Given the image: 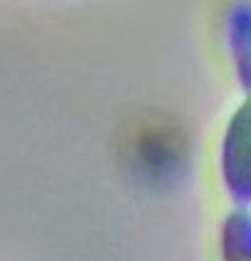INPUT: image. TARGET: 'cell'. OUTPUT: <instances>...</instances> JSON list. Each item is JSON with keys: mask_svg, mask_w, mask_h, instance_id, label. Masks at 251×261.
<instances>
[{"mask_svg": "<svg viewBox=\"0 0 251 261\" xmlns=\"http://www.w3.org/2000/svg\"><path fill=\"white\" fill-rule=\"evenodd\" d=\"M222 261H251V213L234 210L222 225Z\"/></svg>", "mask_w": 251, "mask_h": 261, "instance_id": "3957f363", "label": "cell"}, {"mask_svg": "<svg viewBox=\"0 0 251 261\" xmlns=\"http://www.w3.org/2000/svg\"><path fill=\"white\" fill-rule=\"evenodd\" d=\"M222 176L237 200L251 203V95L239 105L225 132Z\"/></svg>", "mask_w": 251, "mask_h": 261, "instance_id": "6da1fadb", "label": "cell"}, {"mask_svg": "<svg viewBox=\"0 0 251 261\" xmlns=\"http://www.w3.org/2000/svg\"><path fill=\"white\" fill-rule=\"evenodd\" d=\"M227 32L239 81L251 95V5H237L229 12Z\"/></svg>", "mask_w": 251, "mask_h": 261, "instance_id": "7a4b0ae2", "label": "cell"}]
</instances>
